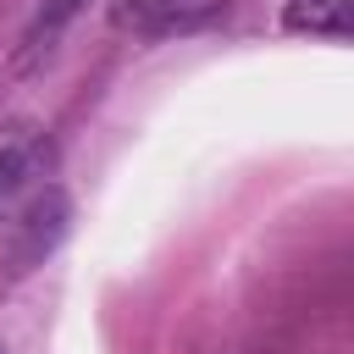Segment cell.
Instances as JSON below:
<instances>
[{
  "label": "cell",
  "mask_w": 354,
  "mask_h": 354,
  "mask_svg": "<svg viewBox=\"0 0 354 354\" xmlns=\"http://www.w3.org/2000/svg\"><path fill=\"white\" fill-rule=\"evenodd\" d=\"M66 216H72V205H66V194L61 188H44V194H33V205L22 210V221H17V243H11V260H17V271H28V266H39L55 243H61V232H66Z\"/></svg>",
  "instance_id": "obj_1"
},
{
  "label": "cell",
  "mask_w": 354,
  "mask_h": 354,
  "mask_svg": "<svg viewBox=\"0 0 354 354\" xmlns=\"http://www.w3.org/2000/svg\"><path fill=\"white\" fill-rule=\"evenodd\" d=\"M282 22H288L293 33L348 39V33H354V0H288Z\"/></svg>",
  "instance_id": "obj_2"
},
{
  "label": "cell",
  "mask_w": 354,
  "mask_h": 354,
  "mask_svg": "<svg viewBox=\"0 0 354 354\" xmlns=\"http://www.w3.org/2000/svg\"><path fill=\"white\" fill-rule=\"evenodd\" d=\"M210 0H116V22H133V28H171V22H188L194 11H205Z\"/></svg>",
  "instance_id": "obj_3"
},
{
  "label": "cell",
  "mask_w": 354,
  "mask_h": 354,
  "mask_svg": "<svg viewBox=\"0 0 354 354\" xmlns=\"http://www.w3.org/2000/svg\"><path fill=\"white\" fill-rule=\"evenodd\" d=\"M33 166H39V149H33V144H6V149H0V210L28 188Z\"/></svg>",
  "instance_id": "obj_4"
}]
</instances>
